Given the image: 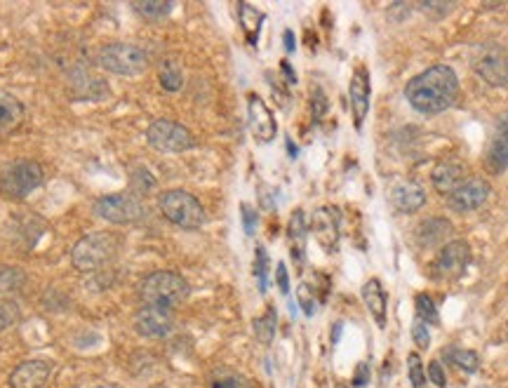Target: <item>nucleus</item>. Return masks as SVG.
Listing matches in <instances>:
<instances>
[{"label":"nucleus","mask_w":508,"mask_h":388,"mask_svg":"<svg viewBox=\"0 0 508 388\" xmlns=\"http://www.w3.org/2000/svg\"><path fill=\"white\" fill-rule=\"evenodd\" d=\"M473 68L492 87L508 86V48L503 45H483L473 57Z\"/></svg>","instance_id":"nucleus-9"},{"label":"nucleus","mask_w":508,"mask_h":388,"mask_svg":"<svg viewBox=\"0 0 508 388\" xmlns=\"http://www.w3.org/2000/svg\"><path fill=\"white\" fill-rule=\"evenodd\" d=\"M26 274L17 266L0 268V297H13L17 292L24 290Z\"/></svg>","instance_id":"nucleus-26"},{"label":"nucleus","mask_w":508,"mask_h":388,"mask_svg":"<svg viewBox=\"0 0 508 388\" xmlns=\"http://www.w3.org/2000/svg\"><path fill=\"white\" fill-rule=\"evenodd\" d=\"M405 97L417 113L438 115L459 97V78L448 64L426 68L405 86Z\"/></svg>","instance_id":"nucleus-1"},{"label":"nucleus","mask_w":508,"mask_h":388,"mask_svg":"<svg viewBox=\"0 0 508 388\" xmlns=\"http://www.w3.org/2000/svg\"><path fill=\"white\" fill-rule=\"evenodd\" d=\"M118 236L109 230H99L83 236L71 248V264L80 274H97L102 268L111 266L118 255Z\"/></svg>","instance_id":"nucleus-2"},{"label":"nucleus","mask_w":508,"mask_h":388,"mask_svg":"<svg viewBox=\"0 0 508 388\" xmlns=\"http://www.w3.org/2000/svg\"><path fill=\"white\" fill-rule=\"evenodd\" d=\"M207 386L210 388H252L248 382V376L240 372L231 370V367H217L207 376Z\"/></svg>","instance_id":"nucleus-24"},{"label":"nucleus","mask_w":508,"mask_h":388,"mask_svg":"<svg viewBox=\"0 0 508 388\" xmlns=\"http://www.w3.org/2000/svg\"><path fill=\"white\" fill-rule=\"evenodd\" d=\"M175 328V316L169 309L160 306H141L134 313V329L146 339H165Z\"/></svg>","instance_id":"nucleus-11"},{"label":"nucleus","mask_w":508,"mask_h":388,"mask_svg":"<svg viewBox=\"0 0 508 388\" xmlns=\"http://www.w3.org/2000/svg\"><path fill=\"white\" fill-rule=\"evenodd\" d=\"M52 374V365L45 360H26L10 374V388H42Z\"/></svg>","instance_id":"nucleus-16"},{"label":"nucleus","mask_w":508,"mask_h":388,"mask_svg":"<svg viewBox=\"0 0 508 388\" xmlns=\"http://www.w3.org/2000/svg\"><path fill=\"white\" fill-rule=\"evenodd\" d=\"M391 203L400 214H414L426 205V191L417 182H398L391 191Z\"/></svg>","instance_id":"nucleus-17"},{"label":"nucleus","mask_w":508,"mask_h":388,"mask_svg":"<svg viewBox=\"0 0 508 388\" xmlns=\"http://www.w3.org/2000/svg\"><path fill=\"white\" fill-rule=\"evenodd\" d=\"M426 376H429V383H433L436 388L448 386V379H445V370H442L440 360H431L429 367H426Z\"/></svg>","instance_id":"nucleus-39"},{"label":"nucleus","mask_w":508,"mask_h":388,"mask_svg":"<svg viewBox=\"0 0 508 388\" xmlns=\"http://www.w3.org/2000/svg\"><path fill=\"white\" fill-rule=\"evenodd\" d=\"M419 10H422V13H426L429 14L431 19H440V17H445V14L449 13V10H452V3H433V0H426V3H419Z\"/></svg>","instance_id":"nucleus-37"},{"label":"nucleus","mask_w":508,"mask_h":388,"mask_svg":"<svg viewBox=\"0 0 508 388\" xmlns=\"http://www.w3.org/2000/svg\"><path fill=\"white\" fill-rule=\"evenodd\" d=\"M42 182L45 172L36 160H13L0 170V194L10 201H24Z\"/></svg>","instance_id":"nucleus-5"},{"label":"nucleus","mask_w":508,"mask_h":388,"mask_svg":"<svg viewBox=\"0 0 508 388\" xmlns=\"http://www.w3.org/2000/svg\"><path fill=\"white\" fill-rule=\"evenodd\" d=\"M285 50L287 52H295V36H292V31H285Z\"/></svg>","instance_id":"nucleus-44"},{"label":"nucleus","mask_w":508,"mask_h":388,"mask_svg":"<svg viewBox=\"0 0 508 388\" xmlns=\"http://www.w3.org/2000/svg\"><path fill=\"white\" fill-rule=\"evenodd\" d=\"M158 207H160V214L168 219L169 224L179 226L184 230H198L207 219L203 203L194 194L182 191V188L165 191L158 198Z\"/></svg>","instance_id":"nucleus-4"},{"label":"nucleus","mask_w":508,"mask_h":388,"mask_svg":"<svg viewBox=\"0 0 508 388\" xmlns=\"http://www.w3.org/2000/svg\"><path fill=\"white\" fill-rule=\"evenodd\" d=\"M248 118L254 140L261 141V144H268V141L276 140V134H278L276 115L271 113L267 102H264L259 95H254V92H249L248 95Z\"/></svg>","instance_id":"nucleus-12"},{"label":"nucleus","mask_w":508,"mask_h":388,"mask_svg":"<svg viewBox=\"0 0 508 388\" xmlns=\"http://www.w3.org/2000/svg\"><path fill=\"white\" fill-rule=\"evenodd\" d=\"M95 214L109 224H137L144 219L146 210L134 194H111L95 203Z\"/></svg>","instance_id":"nucleus-7"},{"label":"nucleus","mask_w":508,"mask_h":388,"mask_svg":"<svg viewBox=\"0 0 508 388\" xmlns=\"http://www.w3.org/2000/svg\"><path fill=\"white\" fill-rule=\"evenodd\" d=\"M276 325H278V320H276V309H268L264 316L254 320V334H257V339L264 346L271 344L273 337H276Z\"/></svg>","instance_id":"nucleus-31"},{"label":"nucleus","mask_w":508,"mask_h":388,"mask_svg":"<svg viewBox=\"0 0 508 388\" xmlns=\"http://www.w3.org/2000/svg\"><path fill=\"white\" fill-rule=\"evenodd\" d=\"M445 356L449 358V363L457 365L459 370L468 372V374H473V372L478 370L480 358H478V353H476V351H468V348H448V351H445Z\"/></svg>","instance_id":"nucleus-29"},{"label":"nucleus","mask_w":508,"mask_h":388,"mask_svg":"<svg viewBox=\"0 0 508 388\" xmlns=\"http://www.w3.org/2000/svg\"><path fill=\"white\" fill-rule=\"evenodd\" d=\"M464 175L466 170L459 160H442L431 172V184L436 186L438 194L449 195L459 184H464Z\"/></svg>","instance_id":"nucleus-19"},{"label":"nucleus","mask_w":508,"mask_h":388,"mask_svg":"<svg viewBox=\"0 0 508 388\" xmlns=\"http://www.w3.org/2000/svg\"><path fill=\"white\" fill-rule=\"evenodd\" d=\"M414 311H417V320H422L423 325H440V313L436 309V302L426 292L414 297Z\"/></svg>","instance_id":"nucleus-28"},{"label":"nucleus","mask_w":508,"mask_h":388,"mask_svg":"<svg viewBox=\"0 0 508 388\" xmlns=\"http://www.w3.org/2000/svg\"><path fill=\"white\" fill-rule=\"evenodd\" d=\"M367 382H369V367H367V363L358 365V367H356V379H353V386H356V388H365V386H367Z\"/></svg>","instance_id":"nucleus-42"},{"label":"nucleus","mask_w":508,"mask_h":388,"mask_svg":"<svg viewBox=\"0 0 508 388\" xmlns=\"http://www.w3.org/2000/svg\"><path fill=\"white\" fill-rule=\"evenodd\" d=\"M132 10L146 22H160L175 10V3H169V0H137V3H132Z\"/></svg>","instance_id":"nucleus-25"},{"label":"nucleus","mask_w":508,"mask_h":388,"mask_svg":"<svg viewBox=\"0 0 508 388\" xmlns=\"http://www.w3.org/2000/svg\"><path fill=\"white\" fill-rule=\"evenodd\" d=\"M146 141L160 153H184L191 151L195 146L194 134L188 132V128H184L182 122L175 121H153L146 130Z\"/></svg>","instance_id":"nucleus-8"},{"label":"nucleus","mask_w":508,"mask_h":388,"mask_svg":"<svg viewBox=\"0 0 508 388\" xmlns=\"http://www.w3.org/2000/svg\"><path fill=\"white\" fill-rule=\"evenodd\" d=\"M188 283L175 271H156L149 274L140 283V299L144 306H160V309H175L188 297Z\"/></svg>","instance_id":"nucleus-3"},{"label":"nucleus","mask_w":508,"mask_h":388,"mask_svg":"<svg viewBox=\"0 0 508 388\" xmlns=\"http://www.w3.org/2000/svg\"><path fill=\"white\" fill-rule=\"evenodd\" d=\"M276 280H278V290L283 292V294H287V292H290V278H287L285 264H278V268H276Z\"/></svg>","instance_id":"nucleus-43"},{"label":"nucleus","mask_w":508,"mask_h":388,"mask_svg":"<svg viewBox=\"0 0 508 388\" xmlns=\"http://www.w3.org/2000/svg\"><path fill=\"white\" fill-rule=\"evenodd\" d=\"M296 299H299V306L304 309V313H306V316H313L315 297L311 294L309 283H302V285H299V290H296Z\"/></svg>","instance_id":"nucleus-38"},{"label":"nucleus","mask_w":508,"mask_h":388,"mask_svg":"<svg viewBox=\"0 0 508 388\" xmlns=\"http://www.w3.org/2000/svg\"><path fill=\"white\" fill-rule=\"evenodd\" d=\"M306 230H309V226H306V217H304L302 210H296V212L290 217L287 236H290V240H292V252H295V257H299V259H302V249H304V240H306Z\"/></svg>","instance_id":"nucleus-27"},{"label":"nucleus","mask_w":508,"mask_h":388,"mask_svg":"<svg viewBox=\"0 0 508 388\" xmlns=\"http://www.w3.org/2000/svg\"><path fill=\"white\" fill-rule=\"evenodd\" d=\"M490 198V184L480 179V176H473V179H464V184L454 188L452 194L448 195L449 210L459 214L476 212L478 207H483Z\"/></svg>","instance_id":"nucleus-10"},{"label":"nucleus","mask_w":508,"mask_h":388,"mask_svg":"<svg viewBox=\"0 0 508 388\" xmlns=\"http://www.w3.org/2000/svg\"><path fill=\"white\" fill-rule=\"evenodd\" d=\"M341 217H339V210L332 205L318 207L311 217V230L318 238V243L327 249V252H334L339 245V236H341Z\"/></svg>","instance_id":"nucleus-13"},{"label":"nucleus","mask_w":508,"mask_h":388,"mask_svg":"<svg viewBox=\"0 0 508 388\" xmlns=\"http://www.w3.org/2000/svg\"><path fill=\"white\" fill-rule=\"evenodd\" d=\"M386 290L381 285L379 278H369L367 283L363 285V302L367 306V311L375 318L376 328H386V311H388V302H386Z\"/></svg>","instance_id":"nucleus-20"},{"label":"nucleus","mask_w":508,"mask_h":388,"mask_svg":"<svg viewBox=\"0 0 508 388\" xmlns=\"http://www.w3.org/2000/svg\"><path fill=\"white\" fill-rule=\"evenodd\" d=\"M99 67L104 71L122 76V78H134L149 68V57L141 48L132 43H109L99 50L97 55Z\"/></svg>","instance_id":"nucleus-6"},{"label":"nucleus","mask_w":508,"mask_h":388,"mask_svg":"<svg viewBox=\"0 0 508 388\" xmlns=\"http://www.w3.org/2000/svg\"><path fill=\"white\" fill-rule=\"evenodd\" d=\"M349 99H351L353 125H356V130H363L369 111V73L365 67L356 68V73H353L351 86H349Z\"/></svg>","instance_id":"nucleus-15"},{"label":"nucleus","mask_w":508,"mask_h":388,"mask_svg":"<svg viewBox=\"0 0 508 388\" xmlns=\"http://www.w3.org/2000/svg\"><path fill=\"white\" fill-rule=\"evenodd\" d=\"M254 274H257V283L259 290L267 292L268 287V255L264 248H257V261H254Z\"/></svg>","instance_id":"nucleus-35"},{"label":"nucleus","mask_w":508,"mask_h":388,"mask_svg":"<svg viewBox=\"0 0 508 388\" xmlns=\"http://www.w3.org/2000/svg\"><path fill=\"white\" fill-rule=\"evenodd\" d=\"M158 80H160V86H163V90L179 92V90H182V86H184L182 68L177 67L175 61H165L163 67H160V73H158Z\"/></svg>","instance_id":"nucleus-30"},{"label":"nucleus","mask_w":508,"mask_h":388,"mask_svg":"<svg viewBox=\"0 0 508 388\" xmlns=\"http://www.w3.org/2000/svg\"><path fill=\"white\" fill-rule=\"evenodd\" d=\"M449 236H452V224H449L448 219H442V217L423 219L417 229V243H419V248H423V249L442 245Z\"/></svg>","instance_id":"nucleus-21"},{"label":"nucleus","mask_w":508,"mask_h":388,"mask_svg":"<svg viewBox=\"0 0 508 388\" xmlns=\"http://www.w3.org/2000/svg\"><path fill=\"white\" fill-rule=\"evenodd\" d=\"M311 111H313V121L318 122L322 115L327 113V97L321 87H313V95H311Z\"/></svg>","instance_id":"nucleus-40"},{"label":"nucleus","mask_w":508,"mask_h":388,"mask_svg":"<svg viewBox=\"0 0 508 388\" xmlns=\"http://www.w3.org/2000/svg\"><path fill=\"white\" fill-rule=\"evenodd\" d=\"M238 22H240L242 33H245V38L249 41V45H257L261 26H264V13L257 10L254 5H249V3H240V5H238Z\"/></svg>","instance_id":"nucleus-23"},{"label":"nucleus","mask_w":508,"mask_h":388,"mask_svg":"<svg viewBox=\"0 0 508 388\" xmlns=\"http://www.w3.org/2000/svg\"><path fill=\"white\" fill-rule=\"evenodd\" d=\"M407 372H410L412 388H429V376H426V370H423L419 353H410L407 356Z\"/></svg>","instance_id":"nucleus-34"},{"label":"nucleus","mask_w":508,"mask_h":388,"mask_svg":"<svg viewBox=\"0 0 508 388\" xmlns=\"http://www.w3.org/2000/svg\"><path fill=\"white\" fill-rule=\"evenodd\" d=\"M487 170L492 175H502L508 167V113L503 115L499 125H496V132L490 141V149H487Z\"/></svg>","instance_id":"nucleus-18"},{"label":"nucleus","mask_w":508,"mask_h":388,"mask_svg":"<svg viewBox=\"0 0 508 388\" xmlns=\"http://www.w3.org/2000/svg\"><path fill=\"white\" fill-rule=\"evenodd\" d=\"M468 261H471V248H468V243L466 240H449L438 252L436 271L440 275H448V278H457V275L464 274Z\"/></svg>","instance_id":"nucleus-14"},{"label":"nucleus","mask_w":508,"mask_h":388,"mask_svg":"<svg viewBox=\"0 0 508 388\" xmlns=\"http://www.w3.org/2000/svg\"><path fill=\"white\" fill-rule=\"evenodd\" d=\"M240 214H242V226H245V233L252 236L254 229H257V221H259V217H257V212H254V207H249V205H240Z\"/></svg>","instance_id":"nucleus-41"},{"label":"nucleus","mask_w":508,"mask_h":388,"mask_svg":"<svg viewBox=\"0 0 508 388\" xmlns=\"http://www.w3.org/2000/svg\"><path fill=\"white\" fill-rule=\"evenodd\" d=\"M412 341H414V346L422 348V351H426L431 346V332L422 320L412 322Z\"/></svg>","instance_id":"nucleus-36"},{"label":"nucleus","mask_w":508,"mask_h":388,"mask_svg":"<svg viewBox=\"0 0 508 388\" xmlns=\"http://www.w3.org/2000/svg\"><path fill=\"white\" fill-rule=\"evenodd\" d=\"M130 186L134 188V194L149 195L153 188H156V176L146 170V167H137V170H132V175H130Z\"/></svg>","instance_id":"nucleus-33"},{"label":"nucleus","mask_w":508,"mask_h":388,"mask_svg":"<svg viewBox=\"0 0 508 388\" xmlns=\"http://www.w3.org/2000/svg\"><path fill=\"white\" fill-rule=\"evenodd\" d=\"M22 320V311L13 299H0V332L14 328Z\"/></svg>","instance_id":"nucleus-32"},{"label":"nucleus","mask_w":508,"mask_h":388,"mask_svg":"<svg viewBox=\"0 0 508 388\" xmlns=\"http://www.w3.org/2000/svg\"><path fill=\"white\" fill-rule=\"evenodd\" d=\"M24 122V104L13 95L0 92V137L13 134Z\"/></svg>","instance_id":"nucleus-22"}]
</instances>
